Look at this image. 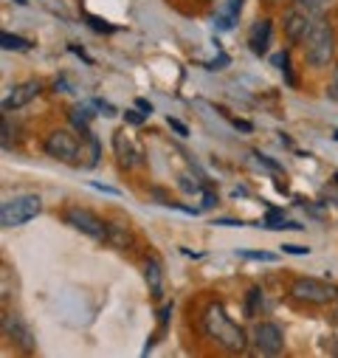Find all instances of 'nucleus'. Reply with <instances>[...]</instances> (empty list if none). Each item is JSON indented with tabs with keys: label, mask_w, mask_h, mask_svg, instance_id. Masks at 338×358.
Returning <instances> with one entry per match:
<instances>
[{
	"label": "nucleus",
	"mask_w": 338,
	"mask_h": 358,
	"mask_svg": "<svg viewBox=\"0 0 338 358\" xmlns=\"http://www.w3.org/2000/svg\"><path fill=\"white\" fill-rule=\"evenodd\" d=\"M200 327H203V333H206L223 352L240 355V352H245L248 344H251V338L245 336V330L231 322V316L226 313L223 302H209V305H206L203 319H200Z\"/></svg>",
	"instance_id": "1"
},
{
	"label": "nucleus",
	"mask_w": 338,
	"mask_h": 358,
	"mask_svg": "<svg viewBox=\"0 0 338 358\" xmlns=\"http://www.w3.org/2000/svg\"><path fill=\"white\" fill-rule=\"evenodd\" d=\"M302 45H304L302 48L304 51V62L310 68H316V71H327L335 62V57H338V34H335L332 20L316 15Z\"/></svg>",
	"instance_id": "2"
},
{
	"label": "nucleus",
	"mask_w": 338,
	"mask_h": 358,
	"mask_svg": "<svg viewBox=\"0 0 338 358\" xmlns=\"http://www.w3.org/2000/svg\"><path fill=\"white\" fill-rule=\"evenodd\" d=\"M288 296L296 305H307V308H324L332 305V299L338 296V285L330 280H316V277H296L288 285Z\"/></svg>",
	"instance_id": "3"
},
{
	"label": "nucleus",
	"mask_w": 338,
	"mask_h": 358,
	"mask_svg": "<svg viewBox=\"0 0 338 358\" xmlns=\"http://www.w3.org/2000/svg\"><path fill=\"white\" fill-rule=\"evenodd\" d=\"M43 152L54 161H62L68 166H79V152H82V136L76 130L57 127L43 138Z\"/></svg>",
	"instance_id": "4"
},
{
	"label": "nucleus",
	"mask_w": 338,
	"mask_h": 358,
	"mask_svg": "<svg viewBox=\"0 0 338 358\" xmlns=\"http://www.w3.org/2000/svg\"><path fill=\"white\" fill-rule=\"evenodd\" d=\"M40 212H43L40 195H17V198H12V201H3V206H0V226H3V229L26 226V223H31Z\"/></svg>",
	"instance_id": "5"
},
{
	"label": "nucleus",
	"mask_w": 338,
	"mask_h": 358,
	"mask_svg": "<svg viewBox=\"0 0 338 358\" xmlns=\"http://www.w3.org/2000/svg\"><path fill=\"white\" fill-rule=\"evenodd\" d=\"M62 220H65L71 229L82 231L84 237H91V240H96V243H105V240H108V220H102L96 212L84 209V206H68V209L62 212Z\"/></svg>",
	"instance_id": "6"
},
{
	"label": "nucleus",
	"mask_w": 338,
	"mask_h": 358,
	"mask_svg": "<svg viewBox=\"0 0 338 358\" xmlns=\"http://www.w3.org/2000/svg\"><path fill=\"white\" fill-rule=\"evenodd\" d=\"M251 347L260 355H282L285 352V333L277 322H254L251 327Z\"/></svg>",
	"instance_id": "7"
},
{
	"label": "nucleus",
	"mask_w": 338,
	"mask_h": 358,
	"mask_svg": "<svg viewBox=\"0 0 338 358\" xmlns=\"http://www.w3.org/2000/svg\"><path fill=\"white\" fill-rule=\"evenodd\" d=\"M3 336L20 350V352H34L37 350V338H34V333H31V327L26 324V319L23 316H17V313H9V310H3Z\"/></svg>",
	"instance_id": "8"
},
{
	"label": "nucleus",
	"mask_w": 338,
	"mask_h": 358,
	"mask_svg": "<svg viewBox=\"0 0 338 358\" xmlns=\"http://www.w3.org/2000/svg\"><path fill=\"white\" fill-rule=\"evenodd\" d=\"M313 17H316V15H310V12L302 9V6L288 9L285 17H282V34H285V40H288L291 45L304 43V37H307V31H310V26H313Z\"/></svg>",
	"instance_id": "9"
},
{
	"label": "nucleus",
	"mask_w": 338,
	"mask_h": 358,
	"mask_svg": "<svg viewBox=\"0 0 338 358\" xmlns=\"http://www.w3.org/2000/svg\"><path fill=\"white\" fill-rule=\"evenodd\" d=\"M43 82L40 79H26V82H20V85H15L12 91L3 96V110L6 113H15V110H20V108H26V105H31L40 94H43Z\"/></svg>",
	"instance_id": "10"
},
{
	"label": "nucleus",
	"mask_w": 338,
	"mask_h": 358,
	"mask_svg": "<svg viewBox=\"0 0 338 358\" xmlns=\"http://www.w3.org/2000/svg\"><path fill=\"white\" fill-rule=\"evenodd\" d=\"M113 152H116V161L122 169H138L144 164V152L138 150V144L124 133V130H116L113 136Z\"/></svg>",
	"instance_id": "11"
},
{
	"label": "nucleus",
	"mask_w": 338,
	"mask_h": 358,
	"mask_svg": "<svg viewBox=\"0 0 338 358\" xmlns=\"http://www.w3.org/2000/svg\"><path fill=\"white\" fill-rule=\"evenodd\" d=\"M271 40H274V20L271 17H263L254 23L251 34H248V48L257 54V57H265L268 48H271Z\"/></svg>",
	"instance_id": "12"
},
{
	"label": "nucleus",
	"mask_w": 338,
	"mask_h": 358,
	"mask_svg": "<svg viewBox=\"0 0 338 358\" xmlns=\"http://www.w3.org/2000/svg\"><path fill=\"white\" fill-rule=\"evenodd\" d=\"M105 243L113 245V248H119V251H127L135 243V234H133V229H130L127 220L113 217V220H108V240Z\"/></svg>",
	"instance_id": "13"
},
{
	"label": "nucleus",
	"mask_w": 338,
	"mask_h": 358,
	"mask_svg": "<svg viewBox=\"0 0 338 358\" xmlns=\"http://www.w3.org/2000/svg\"><path fill=\"white\" fill-rule=\"evenodd\" d=\"M144 282H147L152 299L161 302V296H163V262L155 254H149L144 262Z\"/></svg>",
	"instance_id": "14"
},
{
	"label": "nucleus",
	"mask_w": 338,
	"mask_h": 358,
	"mask_svg": "<svg viewBox=\"0 0 338 358\" xmlns=\"http://www.w3.org/2000/svg\"><path fill=\"white\" fill-rule=\"evenodd\" d=\"M102 161V141L94 130L82 136V152H79V169H96Z\"/></svg>",
	"instance_id": "15"
},
{
	"label": "nucleus",
	"mask_w": 338,
	"mask_h": 358,
	"mask_svg": "<svg viewBox=\"0 0 338 358\" xmlns=\"http://www.w3.org/2000/svg\"><path fill=\"white\" fill-rule=\"evenodd\" d=\"M242 3H245V0H226V6H223V9L217 12V17H214V26H217L220 31H231V29L237 26V20H240Z\"/></svg>",
	"instance_id": "16"
},
{
	"label": "nucleus",
	"mask_w": 338,
	"mask_h": 358,
	"mask_svg": "<svg viewBox=\"0 0 338 358\" xmlns=\"http://www.w3.org/2000/svg\"><path fill=\"white\" fill-rule=\"evenodd\" d=\"M91 119H94V113L88 110V108H71L68 110V122H71V127L79 133V136H84L91 130Z\"/></svg>",
	"instance_id": "17"
},
{
	"label": "nucleus",
	"mask_w": 338,
	"mask_h": 358,
	"mask_svg": "<svg viewBox=\"0 0 338 358\" xmlns=\"http://www.w3.org/2000/svg\"><path fill=\"white\" fill-rule=\"evenodd\" d=\"M0 45H3L6 51H31V48H34L31 40H26V37H20V34H9V31L0 34Z\"/></svg>",
	"instance_id": "18"
},
{
	"label": "nucleus",
	"mask_w": 338,
	"mask_h": 358,
	"mask_svg": "<svg viewBox=\"0 0 338 358\" xmlns=\"http://www.w3.org/2000/svg\"><path fill=\"white\" fill-rule=\"evenodd\" d=\"M285 220H288V212H285V209H279V206H268V212H265V217H263V229H268V231H279V229L285 226Z\"/></svg>",
	"instance_id": "19"
},
{
	"label": "nucleus",
	"mask_w": 338,
	"mask_h": 358,
	"mask_svg": "<svg viewBox=\"0 0 338 358\" xmlns=\"http://www.w3.org/2000/svg\"><path fill=\"white\" fill-rule=\"evenodd\" d=\"M245 310H248V316H260L265 310V299H263V291L260 288H248V294H245Z\"/></svg>",
	"instance_id": "20"
},
{
	"label": "nucleus",
	"mask_w": 338,
	"mask_h": 358,
	"mask_svg": "<svg viewBox=\"0 0 338 358\" xmlns=\"http://www.w3.org/2000/svg\"><path fill=\"white\" fill-rule=\"evenodd\" d=\"M242 259H260V262H277L279 254L277 251H254V248H240L237 251Z\"/></svg>",
	"instance_id": "21"
},
{
	"label": "nucleus",
	"mask_w": 338,
	"mask_h": 358,
	"mask_svg": "<svg viewBox=\"0 0 338 358\" xmlns=\"http://www.w3.org/2000/svg\"><path fill=\"white\" fill-rule=\"evenodd\" d=\"M84 23H88L94 31H99V34H113V31H119L113 23H108V20L96 17V15H84Z\"/></svg>",
	"instance_id": "22"
},
{
	"label": "nucleus",
	"mask_w": 338,
	"mask_h": 358,
	"mask_svg": "<svg viewBox=\"0 0 338 358\" xmlns=\"http://www.w3.org/2000/svg\"><path fill=\"white\" fill-rule=\"evenodd\" d=\"M147 119H149V116H147V113H141L138 108H133V110H124V122H127V124H133V127H141Z\"/></svg>",
	"instance_id": "23"
},
{
	"label": "nucleus",
	"mask_w": 338,
	"mask_h": 358,
	"mask_svg": "<svg viewBox=\"0 0 338 358\" xmlns=\"http://www.w3.org/2000/svg\"><path fill=\"white\" fill-rule=\"evenodd\" d=\"M330 3V0H296V6H302V9H307L310 15H318L324 6Z\"/></svg>",
	"instance_id": "24"
},
{
	"label": "nucleus",
	"mask_w": 338,
	"mask_h": 358,
	"mask_svg": "<svg viewBox=\"0 0 338 358\" xmlns=\"http://www.w3.org/2000/svg\"><path fill=\"white\" fill-rule=\"evenodd\" d=\"M254 158H257V161H260L268 172H274V175H279V172H282V166H279V164H274V158H268V155H263V152H254Z\"/></svg>",
	"instance_id": "25"
},
{
	"label": "nucleus",
	"mask_w": 338,
	"mask_h": 358,
	"mask_svg": "<svg viewBox=\"0 0 338 358\" xmlns=\"http://www.w3.org/2000/svg\"><path fill=\"white\" fill-rule=\"evenodd\" d=\"M166 127H169V130H175V133L181 136V138H186V136H189V127H186L184 122H178V119H172V116H166Z\"/></svg>",
	"instance_id": "26"
},
{
	"label": "nucleus",
	"mask_w": 338,
	"mask_h": 358,
	"mask_svg": "<svg viewBox=\"0 0 338 358\" xmlns=\"http://www.w3.org/2000/svg\"><path fill=\"white\" fill-rule=\"evenodd\" d=\"M0 144H3V150H9L12 147V133H9V116H3V127H0Z\"/></svg>",
	"instance_id": "27"
},
{
	"label": "nucleus",
	"mask_w": 338,
	"mask_h": 358,
	"mask_svg": "<svg viewBox=\"0 0 338 358\" xmlns=\"http://www.w3.org/2000/svg\"><path fill=\"white\" fill-rule=\"evenodd\" d=\"M282 251H285V254H293V257H307V254H310L307 245H291V243H285Z\"/></svg>",
	"instance_id": "28"
},
{
	"label": "nucleus",
	"mask_w": 338,
	"mask_h": 358,
	"mask_svg": "<svg viewBox=\"0 0 338 358\" xmlns=\"http://www.w3.org/2000/svg\"><path fill=\"white\" fill-rule=\"evenodd\" d=\"M169 313H172V302H169V305H163V308L158 310V330H163V327H166V322H169Z\"/></svg>",
	"instance_id": "29"
},
{
	"label": "nucleus",
	"mask_w": 338,
	"mask_h": 358,
	"mask_svg": "<svg viewBox=\"0 0 338 358\" xmlns=\"http://www.w3.org/2000/svg\"><path fill=\"white\" fill-rule=\"evenodd\" d=\"M212 206H217V192H212L209 187H203V206L200 209H212Z\"/></svg>",
	"instance_id": "30"
},
{
	"label": "nucleus",
	"mask_w": 338,
	"mask_h": 358,
	"mask_svg": "<svg viewBox=\"0 0 338 358\" xmlns=\"http://www.w3.org/2000/svg\"><path fill=\"white\" fill-rule=\"evenodd\" d=\"M94 105H96V108H99V110H102V113H108V116H110V119H113V116H116V113H119V110H116V108H113V105H110V102H105V99H94Z\"/></svg>",
	"instance_id": "31"
},
{
	"label": "nucleus",
	"mask_w": 338,
	"mask_h": 358,
	"mask_svg": "<svg viewBox=\"0 0 338 358\" xmlns=\"http://www.w3.org/2000/svg\"><path fill=\"white\" fill-rule=\"evenodd\" d=\"M335 341H338V338H332V336H324V338H321V350H324V352L330 350V352H335V355H338V347H335Z\"/></svg>",
	"instance_id": "32"
},
{
	"label": "nucleus",
	"mask_w": 338,
	"mask_h": 358,
	"mask_svg": "<svg viewBox=\"0 0 338 358\" xmlns=\"http://www.w3.org/2000/svg\"><path fill=\"white\" fill-rule=\"evenodd\" d=\"M181 189H184V192H192V195H195V192H200L203 187H198L195 181H189V178H181Z\"/></svg>",
	"instance_id": "33"
},
{
	"label": "nucleus",
	"mask_w": 338,
	"mask_h": 358,
	"mask_svg": "<svg viewBox=\"0 0 338 358\" xmlns=\"http://www.w3.org/2000/svg\"><path fill=\"white\" fill-rule=\"evenodd\" d=\"M68 48H71V54H76V57H79V59H82V62H88V65H91V62H94V59H91V57H88V54H84V51H82V48H79V45H68Z\"/></svg>",
	"instance_id": "34"
},
{
	"label": "nucleus",
	"mask_w": 338,
	"mask_h": 358,
	"mask_svg": "<svg viewBox=\"0 0 338 358\" xmlns=\"http://www.w3.org/2000/svg\"><path fill=\"white\" fill-rule=\"evenodd\" d=\"M135 108H138L141 113H147V116H152V105H149L147 99H135Z\"/></svg>",
	"instance_id": "35"
},
{
	"label": "nucleus",
	"mask_w": 338,
	"mask_h": 358,
	"mask_svg": "<svg viewBox=\"0 0 338 358\" xmlns=\"http://www.w3.org/2000/svg\"><path fill=\"white\" fill-rule=\"evenodd\" d=\"M231 119V124L237 127V130H245V133H251V122H242V119H234V116H228Z\"/></svg>",
	"instance_id": "36"
},
{
	"label": "nucleus",
	"mask_w": 338,
	"mask_h": 358,
	"mask_svg": "<svg viewBox=\"0 0 338 358\" xmlns=\"http://www.w3.org/2000/svg\"><path fill=\"white\" fill-rule=\"evenodd\" d=\"M91 187H94V189H99V192H108V195H122L119 189H113V187H105V184H96V181H94Z\"/></svg>",
	"instance_id": "37"
},
{
	"label": "nucleus",
	"mask_w": 338,
	"mask_h": 358,
	"mask_svg": "<svg viewBox=\"0 0 338 358\" xmlns=\"http://www.w3.org/2000/svg\"><path fill=\"white\" fill-rule=\"evenodd\" d=\"M330 322L332 324H338V296L332 299V305H330Z\"/></svg>",
	"instance_id": "38"
},
{
	"label": "nucleus",
	"mask_w": 338,
	"mask_h": 358,
	"mask_svg": "<svg viewBox=\"0 0 338 358\" xmlns=\"http://www.w3.org/2000/svg\"><path fill=\"white\" fill-rule=\"evenodd\" d=\"M332 99H338V68L332 71V94H330Z\"/></svg>",
	"instance_id": "39"
},
{
	"label": "nucleus",
	"mask_w": 338,
	"mask_h": 358,
	"mask_svg": "<svg viewBox=\"0 0 338 358\" xmlns=\"http://www.w3.org/2000/svg\"><path fill=\"white\" fill-rule=\"evenodd\" d=\"M181 254H184V257H189V259H200V257H203L200 251H192V248H181Z\"/></svg>",
	"instance_id": "40"
},
{
	"label": "nucleus",
	"mask_w": 338,
	"mask_h": 358,
	"mask_svg": "<svg viewBox=\"0 0 338 358\" xmlns=\"http://www.w3.org/2000/svg\"><path fill=\"white\" fill-rule=\"evenodd\" d=\"M277 192H279V195H288V192H291V189H288V187H285V184H282V181H277Z\"/></svg>",
	"instance_id": "41"
},
{
	"label": "nucleus",
	"mask_w": 338,
	"mask_h": 358,
	"mask_svg": "<svg viewBox=\"0 0 338 358\" xmlns=\"http://www.w3.org/2000/svg\"><path fill=\"white\" fill-rule=\"evenodd\" d=\"M332 184H335V187H338V172H332Z\"/></svg>",
	"instance_id": "42"
},
{
	"label": "nucleus",
	"mask_w": 338,
	"mask_h": 358,
	"mask_svg": "<svg viewBox=\"0 0 338 358\" xmlns=\"http://www.w3.org/2000/svg\"><path fill=\"white\" fill-rule=\"evenodd\" d=\"M332 138H335V141H338V130H335V133H332Z\"/></svg>",
	"instance_id": "43"
}]
</instances>
